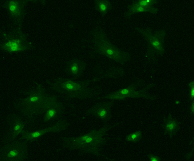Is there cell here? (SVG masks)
Masks as SVG:
<instances>
[{"mask_svg":"<svg viewBox=\"0 0 194 161\" xmlns=\"http://www.w3.org/2000/svg\"><path fill=\"white\" fill-rule=\"evenodd\" d=\"M87 63L84 60L74 58L68 60L66 63L65 72L75 80L82 76L87 68Z\"/></svg>","mask_w":194,"mask_h":161,"instance_id":"4fadbf2b","label":"cell"},{"mask_svg":"<svg viewBox=\"0 0 194 161\" xmlns=\"http://www.w3.org/2000/svg\"><path fill=\"white\" fill-rule=\"evenodd\" d=\"M70 125L69 122L65 119H61L53 125L34 131L23 130L18 139L26 142H32L42 136L50 133L58 132L66 130Z\"/></svg>","mask_w":194,"mask_h":161,"instance_id":"30bf717a","label":"cell"},{"mask_svg":"<svg viewBox=\"0 0 194 161\" xmlns=\"http://www.w3.org/2000/svg\"><path fill=\"white\" fill-rule=\"evenodd\" d=\"M46 82L51 89L70 97L80 100L97 98L103 91L100 86H90L91 83L94 82L93 78L78 81L71 78L58 77L52 81L47 80Z\"/></svg>","mask_w":194,"mask_h":161,"instance_id":"3957f363","label":"cell"},{"mask_svg":"<svg viewBox=\"0 0 194 161\" xmlns=\"http://www.w3.org/2000/svg\"><path fill=\"white\" fill-rule=\"evenodd\" d=\"M0 48L9 54L23 52L35 47L28 39V34L21 28L12 27L1 33Z\"/></svg>","mask_w":194,"mask_h":161,"instance_id":"5b68a950","label":"cell"},{"mask_svg":"<svg viewBox=\"0 0 194 161\" xmlns=\"http://www.w3.org/2000/svg\"><path fill=\"white\" fill-rule=\"evenodd\" d=\"M158 11V9L154 7H145L137 5L132 2L128 6L126 11L124 14V16L126 18L129 19L132 15L135 14L147 12L156 14Z\"/></svg>","mask_w":194,"mask_h":161,"instance_id":"e0dca14e","label":"cell"},{"mask_svg":"<svg viewBox=\"0 0 194 161\" xmlns=\"http://www.w3.org/2000/svg\"><path fill=\"white\" fill-rule=\"evenodd\" d=\"M180 103V102L179 100H176L175 102V103L176 105L179 104Z\"/></svg>","mask_w":194,"mask_h":161,"instance_id":"cb8c5ba5","label":"cell"},{"mask_svg":"<svg viewBox=\"0 0 194 161\" xmlns=\"http://www.w3.org/2000/svg\"><path fill=\"white\" fill-rule=\"evenodd\" d=\"M190 89V98L191 101H194V82L192 81L188 84Z\"/></svg>","mask_w":194,"mask_h":161,"instance_id":"44dd1931","label":"cell"},{"mask_svg":"<svg viewBox=\"0 0 194 161\" xmlns=\"http://www.w3.org/2000/svg\"><path fill=\"white\" fill-rule=\"evenodd\" d=\"M115 102V101L110 100L97 103L87 109L84 114L98 118L104 124L107 123L112 118L111 109Z\"/></svg>","mask_w":194,"mask_h":161,"instance_id":"7c38bea8","label":"cell"},{"mask_svg":"<svg viewBox=\"0 0 194 161\" xmlns=\"http://www.w3.org/2000/svg\"><path fill=\"white\" fill-rule=\"evenodd\" d=\"M125 73L122 67L113 66L93 78L95 82L108 78H118L123 76Z\"/></svg>","mask_w":194,"mask_h":161,"instance_id":"9a60e30c","label":"cell"},{"mask_svg":"<svg viewBox=\"0 0 194 161\" xmlns=\"http://www.w3.org/2000/svg\"><path fill=\"white\" fill-rule=\"evenodd\" d=\"M94 4L95 10L102 17L106 16L113 7L112 3L108 0H95Z\"/></svg>","mask_w":194,"mask_h":161,"instance_id":"ac0fdd59","label":"cell"},{"mask_svg":"<svg viewBox=\"0 0 194 161\" xmlns=\"http://www.w3.org/2000/svg\"><path fill=\"white\" fill-rule=\"evenodd\" d=\"M157 2L156 0H137L133 1L132 3L140 6L151 7H154Z\"/></svg>","mask_w":194,"mask_h":161,"instance_id":"ffe728a7","label":"cell"},{"mask_svg":"<svg viewBox=\"0 0 194 161\" xmlns=\"http://www.w3.org/2000/svg\"><path fill=\"white\" fill-rule=\"evenodd\" d=\"M120 123L117 122L112 124H104L99 129H92L78 136H61V148L64 150H79L84 153L104 157L107 160H114L101 153L100 149L108 141V138L105 136L107 132L118 126Z\"/></svg>","mask_w":194,"mask_h":161,"instance_id":"6da1fadb","label":"cell"},{"mask_svg":"<svg viewBox=\"0 0 194 161\" xmlns=\"http://www.w3.org/2000/svg\"><path fill=\"white\" fill-rule=\"evenodd\" d=\"M6 122L8 129L1 139L3 145L16 140L23 130L26 124L21 116L15 113L8 114L6 118Z\"/></svg>","mask_w":194,"mask_h":161,"instance_id":"8fae6325","label":"cell"},{"mask_svg":"<svg viewBox=\"0 0 194 161\" xmlns=\"http://www.w3.org/2000/svg\"><path fill=\"white\" fill-rule=\"evenodd\" d=\"M190 110L191 113H193L194 112V101H192V103L191 104L190 107Z\"/></svg>","mask_w":194,"mask_h":161,"instance_id":"603a6c76","label":"cell"},{"mask_svg":"<svg viewBox=\"0 0 194 161\" xmlns=\"http://www.w3.org/2000/svg\"><path fill=\"white\" fill-rule=\"evenodd\" d=\"M147 157L150 161H160L161 160L160 157L152 154H148Z\"/></svg>","mask_w":194,"mask_h":161,"instance_id":"7402d4cb","label":"cell"},{"mask_svg":"<svg viewBox=\"0 0 194 161\" xmlns=\"http://www.w3.org/2000/svg\"><path fill=\"white\" fill-rule=\"evenodd\" d=\"M92 51L102 55L119 64L124 65L131 59L128 52L122 50L114 44L109 39L105 31L97 26L90 32Z\"/></svg>","mask_w":194,"mask_h":161,"instance_id":"277c9868","label":"cell"},{"mask_svg":"<svg viewBox=\"0 0 194 161\" xmlns=\"http://www.w3.org/2000/svg\"><path fill=\"white\" fill-rule=\"evenodd\" d=\"M142 81L140 80L133 82L127 87L120 88L111 92L104 96L98 97L96 100L107 99L114 101H124L127 98H143L147 100H154L156 98V96L150 94L148 91L153 87L154 83L148 84L142 89L137 90L140 85Z\"/></svg>","mask_w":194,"mask_h":161,"instance_id":"8992f818","label":"cell"},{"mask_svg":"<svg viewBox=\"0 0 194 161\" xmlns=\"http://www.w3.org/2000/svg\"><path fill=\"white\" fill-rule=\"evenodd\" d=\"M180 123L169 113L167 117H164L163 119L162 127L165 134H167L171 138L175 135L180 128Z\"/></svg>","mask_w":194,"mask_h":161,"instance_id":"5bb4252c","label":"cell"},{"mask_svg":"<svg viewBox=\"0 0 194 161\" xmlns=\"http://www.w3.org/2000/svg\"><path fill=\"white\" fill-rule=\"evenodd\" d=\"M29 0H7L3 2L2 7L6 11L10 18L16 27L21 28L26 14L25 6Z\"/></svg>","mask_w":194,"mask_h":161,"instance_id":"9c48e42d","label":"cell"},{"mask_svg":"<svg viewBox=\"0 0 194 161\" xmlns=\"http://www.w3.org/2000/svg\"><path fill=\"white\" fill-rule=\"evenodd\" d=\"M136 30L143 38L147 43L146 57L150 60L156 56H162L165 49L164 42L166 36L164 30L153 31L149 28L136 27Z\"/></svg>","mask_w":194,"mask_h":161,"instance_id":"52a82bcc","label":"cell"},{"mask_svg":"<svg viewBox=\"0 0 194 161\" xmlns=\"http://www.w3.org/2000/svg\"><path fill=\"white\" fill-rule=\"evenodd\" d=\"M34 83L35 87L23 92L26 96L17 99L14 103L15 109L23 116L29 119L44 114L58 101L56 95L47 93L41 84L36 82Z\"/></svg>","mask_w":194,"mask_h":161,"instance_id":"7a4b0ae2","label":"cell"},{"mask_svg":"<svg viewBox=\"0 0 194 161\" xmlns=\"http://www.w3.org/2000/svg\"><path fill=\"white\" fill-rule=\"evenodd\" d=\"M26 142L18 139L3 144L0 149V161H25L29 152Z\"/></svg>","mask_w":194,"mask_h":161,"instance_id":"ba28073f","label":"cell"},{"mask_svg":"<svg viewBox=\"0 0 194 161\" xmlns=\"http://www.w3.org/2000/svg\"><path fill=\"white\" fill-rule=\"evenodd\" d=\"M142 137V132L140 130H138L127 135L125 140L128 142L136 143L140 141Z\"/></svg>","mask_w":194,"mask_h":161,"instance_id":"d6986e66","label":"cell"},{"mask_svg":"<svg viewBox=\"0 0 194 161\" xmlns=\"http://www.w3.org/2000/svg\"><path fill=\"white\" fill-rule=\"evenodd\" d=\"M65 108L63 104L57 101L49 107L44 113L43 121L47 122L61 115L64 112Z\"/></svg>","mask_w":194,"mask_h":161,"instance_id":"2e32d148","label":"cell"}]
</instances>
